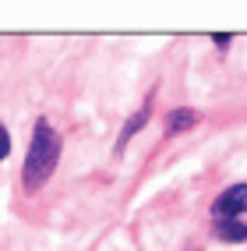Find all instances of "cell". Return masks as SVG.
I'll return each mask as SVG.
<instances>
[{"instance_id":"1","label":"cell","mask_w":247,"mask_h":251,"mask_svg":"<svg viewBox=\"0 0 247 251\" xmlns=\"http://www.w3.org/2000/svg\"><path fill=\"white\" fill-rule=\"evenodd\" d=\"M60 135L53 131V124L46 121V117H39L36 127H32V142H28V152H25V166H22V188L25 195H39L49 177H53L57 170V159H60Z\"/></svg>"},{"instance_id":"2","label":"cell","mask_w":247,"mask_h":251,"mask_svg":"<svg viewBox=\"0 0 247 251\" xmlns=\"http://www.w3.org/2000/svg\"><path fill=\"white\" fill-rule=\"evenodd\" d=\"M244 212H247V184H229L212 202V216L216 220H240Z\"/></svg>"},{"instance_id":"3","label":"cell","mask_w":247,"mask_h":251,"mask_svg":"<svg viewBox=\"0 0 247 251\" xmlns=\"http://www.w3.org/2000/svg\"><path fill=\"white\" fill-rule=\"evenodd\" d=\"M148 117H152V96H148L145 103H141V106H138L135 113L127 117V124H124V131L117 135V152H124V145H127V142L135 138V135H138V131H141L145 124H148Z\"/></svg>"},{"instance_id":"4","label":"cell","mask_w":247,"mask_h":251,"mask_svg":"<svg viewBox=\"0 0 247 251\" xmlns=\"http://www.w3.org/2000/svg\"><path fill=\"white\" fill-rule=\"evenodd\" d=\"M202 117H198V110H191V106H180V110H170L166 113V138H173L177 131H191Z\"/></svg>"},{"instance_id":"5","label":"cell","mask_w":247,"mask_h":251,"mask_svg":"<svg viewBox=\"0 0 247 251\" xmlns=\"http://www.w3.org/2000/svg\"><path fill=\"white\" fill-rule=\"evenodd\" d=\"M212 233H216L219 241L240 244V241H247V223L244 220H216L212 223Z\"/></svg>"},{"instance_id":"6","label":"cell","mask_w":247,"mask_h":251,"mask_svg":"<svg viewBox=\"0 0 247 251\" xmlns=\"http://www.w3.org/2000/svg\"><path fill=\"white\" fill-rule=\"evenodd\" d=\"M11 156V131L0 124V159H7Z\"/></svg>"},{"instance_id":"7","label":"cell","mask_w":247,"mask_h":251,"mask_svg":"<svg viewBox=\"0 0 247 251\" xmlns=\"http://www.w3.org/2000/svg\"><path fill=\"white\" fill-rule=\"evenodd\" d=\"M212 43H216L219 50H226L229 43H233V36H229V32H219V36H216V39H212Z\"/></svg>"}]
</instances>
